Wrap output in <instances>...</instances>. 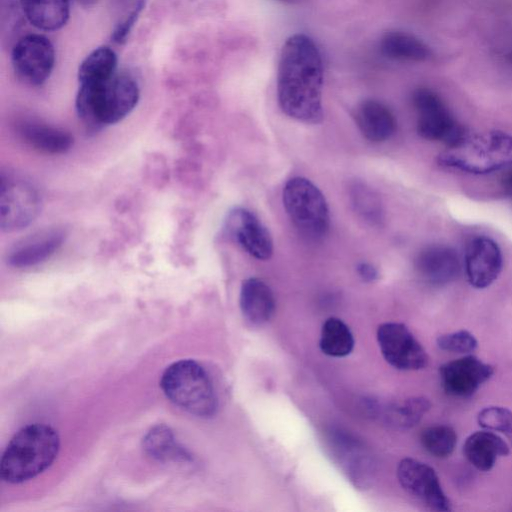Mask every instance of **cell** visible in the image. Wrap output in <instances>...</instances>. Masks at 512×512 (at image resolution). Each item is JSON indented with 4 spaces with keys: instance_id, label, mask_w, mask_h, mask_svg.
<instances>
[{
    "instance_id": "obj_1",
    "label": "cell",
    "mask_w": 512,
    "mask_h": 512,
    "mask_svg": "<svg viewBox=\"0 0 512 512\" xmlns=\"http://www.w3.org/2000/svg\"><path fill=\"white\" fill-rule=\"evenodd\" d=\"M323 62L309 36L294 34L284 43L277 71V96L281 110L290 118L316 124L323 118Z\"/></svg>"
},
{
    "instance_id": "obj_2",
    "label": "cell",
    "mask_w": 512,
    "mask_h": 512,
    "mask_svg": "<svg viewBox=\"0 0 512 512\" xmlns=\"http://www.w3.org/2000/svg\"><path fill=\"white\" fill-rule=\"evenodd\" d=\"M140 90L128 73L116 71L109 77L79 83L75 107L90 129H100L124 119L137 105Z\"/></svg>"
},
{
    "instance_id": "obj_3",
    "label": "cell",
    "mask_w": 512,
    "mask_h": 512,
    "mask_svg": "<svg viewBox=\"0 0 512 512\" xmlns=\"http://www.w3.org/2000/svg\"><path fill=\"white\" fill-rule=\"evenodd\" d=\"M58 433L42 423L20 429L9 441L0 462L1 478L8 483H22L46 470L57 457Z\"/></svg>"
},
{
    "instance_id": "obj_4",
    "label": "cell",
    "mask_w": 512,
    "mask_h": 512,
    "mask_svg": "<svg viewBox=\"0 0 512 512\" xmlns=\"http://www.w3.org/2000/svg\"><path fill=\"white\" fill-rule=\"evenodd\" d=\"M442 166L470 174L491 173L512 164V136L503 131L466 132L438 156Z\"/></svg>"
},
{
    "instance_id": "obj_5",
    "label": "cell",
    "mask_w": 512,
    "mask_h": 512,
    "mask_svg": "<svg viewBox=\"0 0 512 512\" xmlns=\"http://www.w3.org/2000/svg\"><path fill=\"white\" fill-rule=\"evenodd\" d=\"M160 386L176 406L197 417H211L218 406L212 381L196 361L183 359L169 365L163 372Z\"/></svg>"
},
{
    "instance_id": "obj_6",
    "label": "cell",
    "mask_w": 512,
    "mask_h": 512,
    "mask_svg": "<svg viewBox=\"0 0 512 512\" xmlns=\"http://www.w3.org/2000/svg\"><path fill=\"white\" fill-rule=\"evenodd\" d=\"M284 208L297 230L309 239L326 235L330 216L324 195L304 177L289 179L283 188Z\"/></svg>"
},
{
    "instance_id": "obj_7",
    "label": "cell",
    "mask_w": 512,
    "mask_h": 512,
    "mask_svg": "<svg viewBox=\"0 0 512 512\" xmlns=\"http://www.w3.org/2000/svg\"><path fill=\"white\" fill-rule=\"evenodd\" d=\"M42 199L29 180L14 173H2L0 179V227L15 232L27 227L38 216Z\"/></svg>"
},
{
    "instance_id": "obj_8",
    "label": "cell",
    "mask_w": 512,
    "mask_h": 512,
    "mask_svg": "<svg viewBox=\"0 0 512 512\" xmlns=\"http://www.w3.org/2000/svg\"><path fill=\"white\" fill-rule=\"evenodd\" d=\"M417 112V132L431 141L451 146L467 132L451 115L442 98L429 88H418L412 95Z\"/></svg>"
},
{
    "instance_id": "obj_9",
    "label": "cell",
    "mask_w": 512,
    "mask_h": 512,
    "mask_svg": "<svg viewBox=\"0 0 512 512\" xmlns=\"http://www.w3.org/2000/svg\"><path fill=\"white\" fill-rule=\"evenodd\" d=\"M11 63L19 79L31 86H40L50 77L55 64V50L42 34H27L16 41Z\"/></svg>"
},
{
    "instance_id": "obj_10",
    "label": "cell",
    "mask_w": 512,
    "mask_h": 512,
    "mask_svg": "<svg viewBox=\"0 0 512 512\" xmlns=\"http://www.w3.org/2000/svg\"><path fill=\"white\" fill-rule=\"evenodd\" d=\"M377 341L384 359L396 369L419 370L428 364L425 349L402 323L381 324Z\"/></svg>"
},
{
    "instance_id": "obj_11",
    "label": "cell",
    "mask_w": 512,
    "mask_h": 512,
    "mask_svg": "<svg viewBox=\"0 0 512 512\" xmlns=\"http://www.w3.org/2000/svg\"><path fill=\"white\" fill-rule=\"evenodd\" d=\"M400 485L429 509L451 511V503L445 495L439 478L432 467L421 461L404 458L397 467Z\"/></svg>"
},
{
    "instance_id": "obj_12",
    "label": "cell",
    "mask_w": 512,
    "mask_h": 512,
    "mask_svg": "<svg viewBox=\"0 0 512 512\" xmlns=\"http://www.w3.org/2000/svg\"><path fill=\"white\" fill-rule=\"evenodd\" d=\"M494 368L474 356L447 362L439 369L444 391L455 397H468L491 378Z\"/></svg>"
},
{
    "instance_id": "obj_13",
    "label": "cell",
    "mask_w": 512,
    "mask_h": 512,
    "mask_svg": "<svg viewBox=\"0 0 512 512\" xmlns=\"http://www.w3.org/2000/svg\"><path fill=\"white\" fill-rule=\"evenodd\" d=\"M464 263L470 285L483 289L490 286L500 275L503 257L494 240L486 236H476L467 243Z\"/></svg>"
},
{
    "instance_id": "obj_14",
    "label": "cell",
    "mask_w": 512,
    "mask_h": 512,
    "mask_svg": "<svg viewBox=\"0 0 512 512\" xmlns=\"http://www.w3.org/2000/svg\"><path fill=\"white\" fill-rule=\"evenodd\" d=\"M229 234L251 256L267 260L273 254V240L267 228L249 210L233 209L226 220Z\"/></svg>"
},
{
    "instance_id": "obj_15",
    "label": "cell",
    "mask_w": 512,
    "mask_h": 512,
    "mask_svg": "<svg viewBox=\"0 0 512 512\" xmlns=\"http://www.w3.org/2000/svg\"><path fill=\"white\" fill-rule=\"evenodd\" d=\"M330 441L351 481L365 487L374 477V461L364 445L342 431H333Z\"/></svg>"
},
{
    "instance_id": "obj_16",
    "label": "cell",
    "mask_w": 512,
    "mask_h": 512,
    "mask_svg": "<svg viewBox=\"0 0 512 512\" xmlns=\"http://www.w3.org/2000/svg\"><path fill=\"white\" fill-rule=\"evenodd\" d=\"M417 274L427 283L444 285L457 278L461 264L456 251L446 245H430L416 256Z\"/></svg>"
},
{
    "instance_id": "obj_17",
    "label": "cell",
    "mask_w": 512,
    "mask_h": 512,
    "mask_svg": "<svg viewBox=\"0 0 512 512\" xmlns=\"http://www.w3.org/2000/svg\"><path fill=\"white\" fill-rule=\"evenodd\" d=\"M66 237L59 228L40 231L16 244L8 255V263L17 268L35 266L53 255Z\"/></svg>"
},
{
    "instance_id": "obj_18",
    "label": "cell",
    "mask_w": 512,
    "mask_h": 512,
    "mask_svg": "<svg viewBox=\"0 0 512 512\" xmlns=\"http://www.w3.org/2000/svg\"><path fill=\"white\" fill-rule=\"evenodd\" d=\"M355 123L362 135L371 142L388 140L395 132L396 119L392 111L374 99L362 101L354 111Z\"/></svg>"
},
{
    "instance_id": "obj_19",
    "label": "cell",
    "mask_w": 512,
    "mask_h": 512,
    "mask_svg": "<svg viewBox=\"0 0 512 512\" xmlns=\"http://www.w3.org/2000/svg\"><path fill=\"white\" fill-rule=\"evenodd\" d=\"M240 308L250 324L261 326L267 323L275 311L272 290L259 278L244 280L240 290Z\"/></svg>"
},
{
    "instance_id": "obj_20",
    "label": "cell",
    "mask_w": 512,
    "mask_h": 512,
    "mask_svg": "<svg viewBox=\"0 0 512 512\" xmlns=\"http://www.w3.org/2000/svg\"><path fill=\"white\" fill-rule=\"evenodd\" d=\"M463 452L476 469L489 471L497 459L509 453L507 443L491 431H477L465 441Z\"/></svg>"
},
{
    "instance_id": "obj_21",
    "label": "cell",
    "mask_w": 512,
    "mask_h": 512,
    "mask_svg": "<svg viewBox=\"0 0 512 512\" xmlns=\"http://www.w3.org/2000/svg\"><path fill=\"white\" fill-rule=\"evenodd\" d=\"M383 56L401 62H425L431 55L430 47L417 36L404 31H388L380 39Z\"/></svg>"
},
{
    "instance_id": "obj_22",
    "label": "cell",
    "mask_w": 512,
    "mask_h": 512,
    "mask_svg": "<svg viewBox=\"0 0 512 512\" xmlns=\"http://www.w3.org/2000/svg\"><path fill=\"white\" fill-rule=\"evenodd\" d=\"M24 16L43 31L62 28L70 15L71 0H19Z\"/></svg>"
},
{
    "instance_id": "obj_23",
    "label": "cell",
    "mask_w": 512,
    "mask_h": 512,
    "mask_svg": "<svg viewBox=\"0 0 512 512\" xmlns=\"http://www.w3.org/2000/svg\"><path fill=\"white\" fill-rule=\"evenodd\" d=\"M18 130L28 145L44 153L62 154L73 144V138L69 133L46 124L23 122Z\"/></svg>"
},
{
    "instance_id": "obj_24",
    "label": "cell",
    "mask_w": 512,
    "mask_h": 512,
    "mask_svg": "<svg viewBox=\"0 0 512 512\" xmlns=\"http://www.w3.org/2000/svg\"><path fill=\"white\" fill-rule=\"evenodd\" d=\"M319 346L321 351L331 357H344L354 347V338L349 327L340 319H327L321 329Z\"/></svg>"
},
{
    "instance_id": "obj_25",
    "label": "cell",
    "mask_w": 512,
    "mask_h": 512,
    "mask_svg": "<svg viewBox=\"0 0 512 512\" xmlns=\"http://www.w3.org/2000/svg\"><path fill=\"white\" fill-rule=\"evenodd\" d=\"M431 403L425 397H411L393 403L384 409V419L398 429H409L415 426L430 409Z\"/></svg>"
},
{
    "instance_id": "obj_26",
    "label": "cell",
    "mask_w": 512,
    "mask_h": 512,
    "mask_svg": "<svg viewBox=\"0 0 512 512\" xmlns=\"http://www.w3.org/2000/svg\"><path fill=\"white\" fill-rule=\"evenodd\" d=\"M117 55L108 46H101L90 52L78 68L79 83L100 80L114 74L117 69Z\"/></svg>"
},
{
    "instance_id": "obj_27",
    "label": "cell",
    "mask_w": 512,
    "mask_h": 512,
    "mask_svg": "<svg viewBox=\"0 0 512 512\" xmlns=\"http://www.w3.org/2000/svg\"><path fill=\"white\" fill-rule=\"evenodd\" d=\"M349 198L354 211L370 225H379L384 219L382 203L373 189L362 182L349 186Z\"/></svg>"
},
{
    "instance_id": "obj_28",
    "label": "cell",
    "mask_w": 512,
    "mask_h": 512,
    "mask_svg": "<svg viewBox=\"0 0 512 512\" xmlns=\"http://www.w3.org/2000/svg\"><path fill=\"white\" fill-rule=\"evenodd\" d=\"M145 5V0H113V27L111 39L118 44L124 43Z\"/></svg>"
},
{
    "instance_id": "obj_29",
    "label": "cell",
    "mask_w": 512,
    "mask_h": 512,
    "mask_svg": "<svg viewBox=\"0 0 512 512\" xmlns=\"http://www.w3.org/2000/svg\"><path fill=\"white\" fill-rule=\"evenodd\" d=\"M420 441L424 449L432 456L446 458L455 449L457 434L448 425H435L422 430Z\"/></svg>"
},
{
    "instance_id": "obj_30",
    "label": "cell",
    "mask_w": 512,
    "mask_h": 512,
    "mask_svg": "<svg viewBox=\"0 0 512 512\" xmlns=\"http://www.w3.org/2000/svg\"><path fill=\"white\" fill-rule=\"evenodd\" d=\"M144 448L152 457L160 460L185 456V452L178 447L172 432L166 426L151 429L144 439Z\"/></svg>"
},
{
    "instance_id": "obj_31",
    "label": "cell",
    "mask_w": 512,
    "mask_h": 512,
    "mask_svg": "<svg viewBox=\"0 0 512 512\" xmlns=\"http://www.w3.org/2000/svg\"><path fill=\"white\" fill-rule=\"evenodd\" d=\"M478 423L483 428L504 433L512 425V412L500 406H490L478 414Z\"/></svg>"
},
{
    "instance_id": "obj_32",
    "label": "cell",
    "mask_w": 512,
    "mask_h": 512,
    "mask_svg": "<svg viewBox=\"0 0 512 512\" xmlns=\"http://www.w3.org/2000/svg\"><path fill=\"white\" fill-rule=\"evenodd\" d=\"M437 345L444 351L468 353L477 348L478 342L473 334L466 330H460L439 336Z\"/></svg>"
},
{
    "instance_id": "obj_33",
    "label": "cell",
    "mask_w": 512,
    "mask_h": 512,
    "mask_svg": "<svg viewBox=\"0 0 512 512\" xmlns=\"http://www.w3.org/2000/svg\"><path fill=\"white\" fill-rule=\"evenodd\" d=\"M359 276L366 282H372L378 278V270L368 262H360L356 268Z\"/></svg>"
},
{
    "instance_id": "obj_34",
    "label": "cell",
    "mask_w": 512,
    "mask_h": 512,
    "mask_svg": "<svg viewBox=\"0 0 512 512\" xmlns=\"http://www.w3.org/2000/svg\"><path fill=\"white\" fill-rule=\"evenodd\" d=\"M503 189L512 197V169L505 173L502 179Z\"/></svg>"
},
{
    "instance_id": "obj_35",
    "label": "cell",
    "mask_w": 512,
    "mask_h": 512,
    "mask_svg": "<svg viewBox=\"0 0 512 512\" xmlns=\"http://www.w3.org/2000/svg\"><path fill=\"white\" fill-rule=\"evenodd\" d=\"M505 435L512 443V427L505 433Z\"/></svg>"
},
{
    "instance_id": "obj_36",
    "label": "cell",
    "mask_w": 512,
    "mask_h": 512,
    "mask_svg": "<svg viewBox=\"0 0 512 512\" xmlns=\"http://www.w3.org/2000/svg\"><path fill=\"white\" fill-rule=\"evenodd\" d=\"M279 1H282L285 3H297V2H300L301 0H279Z\"/></svg>"
},
{
    "instance_id": "obj_37",
    "label": "cell",
    "mask_w": 512,
    "mask_h": 512,
    "mask_svg": "<svg viewBox=\"0 0 512 512\" xmlns=\"http://www.w3.org/2000/svg\"><path fill=\"white\" fill-rule=\"evenodd\" d=\"M81 1L85 4H91V3L95 2L96 0H81Z\"/></svg>"
}]
</instances>
